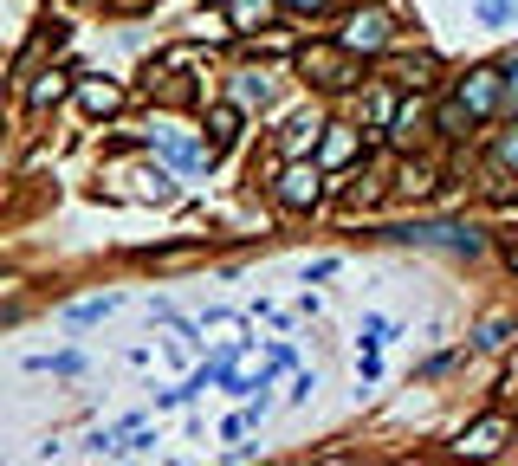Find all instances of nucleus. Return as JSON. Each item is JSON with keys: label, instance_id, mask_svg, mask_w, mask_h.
<instances>
[{"label": "nucleus", "instance_id": "nucleus-10", "mask_svg": "<svg viewBox=\"0 0 518 466\" xmlns=\"http://www.w3.org/2000/svg\"><path fill=\"white\" fill-rule=\"evenodd\" d=\"M357 149H363V130H357V123H331V130H324V143H318L324 175L350 169V162H357Z\"/></svg>", "mask_w": 518, "mask_h": 466}, {"label": "nucleus", "instance_id": "nucleus-27", "mask_svg": "<svg viewBox=\"0 0 518 466\" xmlns=\"http://www.w3.org/2000/svg\"><path fill=\"white\" fill-rule=\"evenodd\" d=\"M357 369H363V382H376V376H383V356L363 350V356H357Z\"/></svg>", "mask_w": 518, "mask_h": 466}, {"label": "nucleus", "instance_id": "nucleus-11", "mask_svg": "<svg viewBox=\"0 0 518 466\" xmlns=\"http://www.w3.org/2000/svg\"><path fill=\"white\" fill-rule=\"evenodd\" d=\"M72 91H78V85H72V72H33V78H26V111L46 117L52 104H65Z\"/></svg>", "mask_w": 518, "mask_h": 466}, {"label": "nucleus", "instance_id": "nucleus-19", "mask_svg": "<svg viewBox=\"0 0 518 466\" xmlns=\"http://www.w3.org/2000/svg\"><path fill=\"white\" fill-rule=\"evenodd\" d=\"M26 369H52V376H85V356H26Z\"/></svg>", "mask_w": 518, "mask_h": 466}, {"label": "nucleus", "instance_id": "nucleus-6", "mask_svg": "<svg viewBox=\"0 0 518 466\" xmlns=\"http://www.w3.org/2000/svg\"><path fill=\"white\" fill-rule=\"evenodd\" d=\"M227 98H234L247 117H266L272 104H279V78H272L266 65H240V72L227 78Z\"/></svg>", "mask_w": 518, "mask_h": 466}, {"label": "nucleus", "instance_id": "nucleus-3", "mask_svg": "<svg viewBox=\"0 0 518 466\" xmlns=\"http://www.w3.org/2000/svg\"><path fill=\"white\" fill-rule=\"evenodd\" d=\"M337 46H350L357 59H376V52H389V46H395V13L376 7V0H370V7H357L344 26H337Z\"/></svg>", "mask_w": 518, "mask_h": 466}, {"label": "nucleus", "instance_id": "nucleus-16", "mask_svg": "<svg viewBox=\"0 0 518 466\" xmlns=\"http://www.w3.org/2000/svg\"><path fill=\"white\" fill-rule=\"evenodd\" d=\"M130 182H136V201H156V208H162V201H175V182H169V162H156V169H136Z\"/></svg>", "mask_w": 518, "mask_h": 466}, {"label": "nucleus", "instance_id": "nucleus-9", "mask_svg": "<svg viewBox=\"0 0 518 466\" xmlns=\"http://www.w3.org/2000/svg\"><path fill=\"white\" fill-rule=\"evenodd\" d=\"M78 111H85L91 123L117 117L124 111V85H117V78H78Z\"/></svg>", "mask_w": 518, "mask_h": 466}, {"label": "nucleus", "instance_id": "nucleus-14", "mask_svg": "<svg viewBox=\"0 0 518 466\" xmlns=\"http://www.w3.org/2000/svg\"><path fill=\"white\" fill-rule=\"evenodd\" d=\"M279 13V0H227V33H259Z\"/></svg>", "mask_w": 518, "mask_h": 466}, {"label": "nucleus", "instance_id": "nucleus-24", "mask_svg": "<svg viewBox=\"0 0 518 466\" xmlns=\"http://www.w3.org/2000/svg\"><path fill=\"white\" fill-rule=\"evenodd\" d=\"M499 65H506V111H518V46H512Z\"/></svg>", "mask_w": 518, "mask_h": 466}, {"label": "nucleus", "instance_id": "nucleus-29", "mask_svg": "<svg viewBox=\"0 0 518 466\" xmlns=\"http://www.w3.org/2000/svg\"><path fill=\"white\" fill-rule=\"evenodd\" d=\"M512 272H518V246H512Z\"/></svg>", "mask_w": 518, "mask_h": 466}, {"label": "nucleus", "instance_id": "nucleus-13", "mask_svg": "<svg viewBox=\"0 0 518 466\" xmlns=\"http://www.w3.org/2000/svg\"><path fill=\"white\" fill-rule=\"evenodd\" d=\"M240 123H247V111H240L234 98H227V104H214V111H208V143H214V156H221V149H234Z\"/></svg>", "mask_w": 518, "mask_h": 466}, {"label": "nucleus", "instance_id": "nucleus-17", "mask_svg": "<svg viewBox=\"0 0 518 466\" xmlns=\"http://www.w3.org/2000/svg\"><path fill=\"white\" fill-rule=\"evenodd\" d=\"M421 123H428V111H421V104H402L395 123H389V149H415L421 143Z\"/></svg>", "mask_w": 518, "mask_h": 466}, {"label": "nucleus", "instance_id": "nucleus-22", "mask_svg": "<svg viewBox=\"0 0 518 466\" xmlns=\"http://www.w3.org/2000/svg\"><path fill=\"white\" fill-rule=\"evenodd\" d=\"M124 454H130V460H149V454H156V434H149V428H130Z\"/></svg>", "mask_w": 518, "mask_h": 466}, {"label": "nucleus", "instance_id": "nucleus-12", "mask_svg": "<svg viewBox=\"0 0 518 466\" xmlns=\"http://www.w3.org/2000/svg\"><path fill=\"white\" fill-rule=\"evenodd\" d=\"M395 240H415V246H441V253H480V233L473 227H408Z\"/></svg>", "mask_w": 518, "mask_h": 466}, {"label": "nucleus", "instance_id": "nucleus-15", "mask_svg": "<svg viewBox=\"0 0 518 466\" xmlns=\"http://www.w3.org/2000/svg\"><path fill=\"white\" fill-rule=\"evenodd\" d=\"M117 311V298L104 292V298H78V305H65V331H91V324H104Z\"/></svg>", "mask_w": 518, "mask_h": 466}, {"label": "nucleus", "instance_id": "nucleus-21", "mask_svg": "<svg viewBox=\"0 0 518 466\" xmlns=\"http://www.w3.org/2000/svg\"><path fill=\"white\" fill-rule=\"evenodd\" d=\"M480 20H486V26H512L518 7H512V0H480Z\"/></svg>", "mask_w": 518, "mask_h": 466}, {"label": "nucleus", "instance_id": "nucleus-2", "mask_svg": "<svg viewBox=\"0 0 518 466\" xmlns=\"http://www.w3.org/2000/svg\"><path fill=\"white\" fill-rule=\"evenodd\" d=\"M298 78H305V85H318V91H350L357 85V52L350 46H305L298 52Z\"/></svg>", "mask_w": 518, "mask_h": 466}, {"label": "nucleus", "instance_id": "nucleus-18", "mask_svg": "<svg viewBox=\"0 0 518 466\" xmlns=\"http://www.w3.org/2000/svg\"><path fill=\"white\" fill-rule=\"evenodd\" d=\"M493 175H518V123H512V130H499V143H493Z\"/></svg>", "mask_w": 518, "mask_h": 466}, {"label": "nucleus", "instance_id": "nucleus-5", "mask_svg": "<svg viewBox=\"0 0 518 466\" xmlns=\"http://www.w3.org/2000/svg\"><path fill=\"white\" fill-rule=\"evenodd\" d=\"M149 149H156V162H169L182 175H208V162H214V143H195L182 130H149Z\"/></svg>", "mask_w": 518, "mask_h": 466}, {"label": "nucleus", "instance_id": "nucleus-25", "mask_svg": "<svg viewBox=\"0 0 518 466\" xmlns=\"http://www.w3.org/2000/svg\"><path fill=\"white\" fill-rule=\"evenodd\" d=\"M506 337H512V324H506V318H493V324H486V331H480V344L493 350V344H506Z\"/></svg>", "mask_w": 518, "mask_h": 466}, {"label": "nucleus", "instance_id": "nucleus-7", "mask_svg": "<svg viewBox=\"0 0 518 466\" xmlns=\"http://www.w3.org/2000/svg\"><path fill=\"white\" fill-rule=\"evenodd\" d=\"M506 441H512V421H506V415H486V421H473V428H460L454 454H467V460H486V454H499Z\"/></svg>", "mask_w": 518, "mask_h": 466}, {"label": "nucleus", "instance_id": "nucleus-20", "mask_svg": "<svg viewBox=\"0 0 518 466\" xmlns=\"http://www.w3.org/2000/svg\"><path fill=\"white\" fill-rule=\"evenodd\" d=\"M357 337H363V350H383L389 337H395V324H389V318H363V331H357Z\"/></svg>", "mask_w": 518, "mask_h": 466}, {"label": "nucleus", "instance_id": "nucleus-23", "mask_svg": "<svg viewBox=\"0 0 518 466\" xmlns=\"http://www.w3.org/2000/svg\"><path fill=\"white\" fill-rule=\"evenodd\" d=\"M324 7H331V0H279V13H292V20H318Z\"/></svg>", "mask_w": 518, "mask_h": 466}, {"label": "nucleus", "instance_id": "nucleus-28", "mask_svg": "<svg viewBox=\"0 0 518 466\" xmlns=\"http://www.w3.org/2000/svg\"><path fill=\"white\" fill-rule=\"evenodd\" d=\"M201 7H227V0H201Z\"/></svg>", "mask_w": 518, "mask_h": 466}, {"label": "nucleus", "instance_id": "nucleus-26", "mask_svg": "<svg viewBox=\"0 0 518 466\" xmlns=\"http://www.w3.org/2000/svg\"><path fill=\"white\" fill-rule=\"evenodd\" d=\"M266 369H272V376H285V369H292V350L272 344V350H266Z\"/></svg>", "mask_w": 518, "mask_h": 466}, {"label": "nucleus", "instance_id": "nucleus-4", "mask_svg": "<svg viewBox=\"0 0 518 466\" xmlns=\"http://www.w3.org/2000/svg\"><path fill=\"white\" fill-rule=\"evenodd\" d=\"M454 98L467 104V111L480 117V123L499 117V111H506V65H473V72L454 85Z\"/></svg>", "mask_w": 518, "mask_h": 466}, {"label": "nucleus", "instance_id": "nucleus-8", "mask_svg": "<svg viewBox=\"0 0 518 466\" xmlns=\"http://www.w3.org/2000/svg\"><path fill=\"white\" fill-rule=\"evenodd\" d=\"M324 130H331V123H324L318 111H305V117H292L279 130V156L285 162H298V156H318V143H324Z\"/></svg>", "mask_w": 518, "mask_h": 466}, {"label": "nucleus", "instance_id": "nucleus-1", "mask_svg": "<svg viewBox=\"0 0 518 466\" xmlns=\"http://www.w3.org/2000/svg\"><path fill=\"white\" fill-rule=\"evenodd\" d=\"M324 182H331V175H324V162H318V156H298V162H285V169H279L272 201H279L285 214H311V208L324 201Z\"/></svg>", "mask_w": 518, "mask_h": 466}]
</instances>
